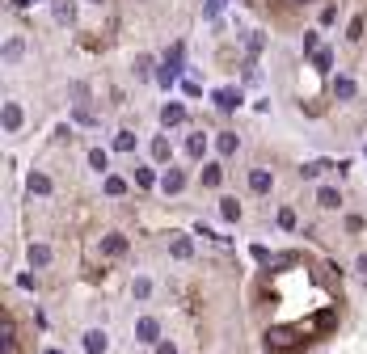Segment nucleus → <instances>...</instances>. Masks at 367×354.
Masks as SVG:
<instances>
[{
    "label": "nucleus",
    "instance_id": "f257e3e1",
    "mask_svg": "<svg viewBox=\"0 0 367 354\" xmlns=\"http://www.w3.org/2000/svg\"><path fill=\"white\" fill-rule=\"evenodd\" d=\"M300 338H308V325H296V329H271V333H266L271 350H291Z\"/></svg>",
    "mask_w": 367,
    "mask_h": 354
},
{
    "label": "nucleus",
    "instance_id": "f03ea898",
    "mask_svg": "<svg viewBox=\"0 0 367 354\" xmlns=\"http://www.w3.org/2000/svg\"><path fill=\"white\" fill-rule=\"evenodd\" d=\"M157 338H161V321H157V316H139V321H135V342H148V346H152Z\"/></svg>",
    "mask_w": 367,
    "mask_h": 354
},
{
    "label": "nucleus",
    "instance_id": "7ed1b4c3",
    "mask_svg": "<svg viewBox=\"0 0 367 354\" xmlns=\"http://www.w3.org/2000/svg\"><path fill=\"white\" fill-rule=\"evenodd\" d=\"M110 350V338L102 333V329H89L85 333V354H106Z\"/></svg>",
    "mask_w": 367,
    "mask_h": 354
},
{
    "label": "nucleus",
    "instance_id": "20e7f679",
    "mask_svg": "<svg viewBox=\"0 0 367 354\" xmlns=\"http://www.w3.org/2000/svg\"><path fill=\"white\" fill-rule=\"evenodd\" d=\"M161 190H165V194H182V190H186V173H182V169H169V173L161 177Z\"/></svg>",
    "mask_w": 367,
    "mask_h": 354
},
{
    "label": "nucleus",
    "instance_id": "39448f33",
    "mask_svg": "<svg viewBox=\"0 0 367 354\" xmlns=\"http://www.w3.org/2000/svg\"><path fill=\"white\" fill-rule=\"evenodd\" d=\"M161 122H165V126H178V122H186V106H182V101H165Z\"/></svg>",
    "mask_w": 367,
    "mask_h": 354
},
{
    "label": "nucleus",
    "instance_id": "423d86ee",
    "mask_svg": "<svg viewBox=\"0 0 367 354\" xmlns=\"http://www.w3.org/2000/svg\"><path fill=\"white\" fill-rule=\"evenodd\" d=\"M51 9H55V21H64V25L77 21V0H51Z\"/></svg>",
    "mask_w": 367,
    "mask_h": 354
},
{
    "label": "nucleus",
    "instance_id": "0eeeda50",
    "mask_svg": "<svg viewBox=\"0 0 367 354\" xmlns=\"http://www.w3.org/2000/svg\"><path fill=\"white\" fill-rule=\"evenodd\" d=\"M316 207H325V211H338V207H342V194H338L334 186H321V190H316Z\"/></svg>",
    "mask_w": 367,
    "mask_h": 354
},
{
    "label": "nucleus",
    "instance_id": "6e6552de",
    "mask_svg": "<svg viewBox=\"0 0 367 354\" xmlns=\"http://www.w3.org/2000/svg\"><path fill=\"white\" fill-rule=\"evenodd\" d=\"M102 253H106V258H122V253H127V236H118V232H110V236L102 241Z\"/></svg>",
    "mask_w": 367,
    "mask_h": 354
},
{
    "label": "nucleus",
    "instance_id": "1a4fd4ad",
    "mask_svg": "<svg viewBox=\"0 0 367 354\" xmlns=\"http://www.w3.org/2000/svg\"><path fill=\"white\" fill-rule=\"evenodd\" d=\"M215 106L224 110V114L236 110V106H241V89H219V93H215Z\"/></svg>",
    "mask_w": 367,
    "mask_h": 354
},
{
    "label": "nucleus",
    "instance_id": "9d476101",
    "mask_svg": "<svg viewBox=\"0 0 367 354\" xmlns=\"http://www.w3.org/2000/svg\"><path fill=\"white\" fill-rule=\"evenodd\" d=\"M0 118H5V131L13 135L21 126V106H17V101H5V114H0Z\"/></svg>",
    "mask_w": 367,
    "mask_h": 354
},
{
    "label": "nucleus",
    "instance_id": "9b49d317",
    "mask_svg": "<svg viewBox=\"0 0 367 354\" xmlns=\"http://www.w3.org/2000/svg\"><path fill=\"white\" fill-rule=\"evenodd\" d=\"M275 186V177L271 173H266V169H254L249 173V190H258V194H266V190H271Z\"/></svg>",
    "mask_w": 367,
    "mask_h": 354
},
{
    "label": "nucleus",
    "instance_id": "f8f14e48",
    "mask_svg": "<svg viewBox=\"0 0 367 354\" xmlns=\"http://www.w3.org/2000/svg\"><path fill=\"white\" fill-rule=\"evenodd\" d=\"M215 148H219V156H232V152L241 148V139H236V131H224V135H219V139H215Z\"/></svg>",
    "mask_w": 367,
    "mask_h": 354
},
{
    "label": "nucleus",
    "instance_id": "ddd939ff",
    "mask_svg": "<svg viewBox=\"0 0 367 354\" xmlns=\"http://www.w3.org/2000/svg\"><path fill=\"white\" fill-rule=\"evenodd\" d=\"M169 253H174V258H190V253H194V245H190V236H174V241H169Z\"/></svg>",
    "mask_w": 367,
    "mask_h": 354
},
{
    "label": "nucleus",
    "instance_id": "4468645a",
    "mask_svg": "<svg viewBox=\"0 0 367 354\" xmlns=\"http://www.w3.org/2000/svg\"><path fill=\"white\" fill-rule=\"evenodd\" d=\"M30 194H51V177H46V173H30Z\"/></svg>",
    "mask_w": 367,
    "mask_h": 354
},
{
    "label": "nucleus",
    "instance_id": "2eb2a0df",
    "mask_svg": "<svg viewBox=\"0 0 367 354\" xmlns=\"http://www.w3.org/2000/svg\"><path fill=\"white\" fill-rule=\"evenodd\" d=\"M219 215H224L228 223H236L241 219V202L236 198H219Z\"/></svg>",
    "mask_w": 367,
    "mask_h": 354
},
{
    "label": "nucleus",
    "instance_id": "dca6fc26",
    "mask_svg": "<svg viewBox=\"0 0 367 354\" xmlns=\"http://www.w3.org/2000/svg\"><path fill=\"white\" fill-rule=\"evenodd\" d=\"M334 93H338L342 101L355 97V81H351V76H334Z\"/></svg>",
    "mask_w": 367,
    "mask_h": 354
},
{
    "label": "nucleus",
    "instance_id": "f3484780",
    "mask_svg": "<svg viewBox=\"0 0 367 354\" xmlns=\"http://www.w3.org/2000/svg\"><path fill=\"white\" fill-rule=\"evenodd\" d=\"M21 51H26V42H21V38H9V42H5V64H17Z\"/></svg>",
    "mask_w": 367,
    "mask_h": 354
},
{
    "label": "nucleus",
    "instance_id": "a211bd4d",
    "mask_svg": "<svg viewBox=\"0 0 367 354\" xmlns=\"http://www.w3.org/2000/svg\"><path fill=\"white\" fill-rule=\"evenodd\" d=\"M186 152H190L194 161H199L203 152H207V135H190V139H186Z\"/></svg>",
    "mask_w": 367,
    "mask_h": 354
},
{
    "label": "nucleus",
    "instance_id": "6ab92c4d",
    "mask_svg": "<svg viewBox=\"0 0 367 354\" xmlns=\"http://www.w3.org/2000/svg\"><path fill=\"white\" fill-rule=\"evenodd\" d=\"M224 182V169L219 165H203V186H219Z\"/></svg>",
    "mask_w": 367,
    "mask_h": 354
},
{
    "label": "nucleus",
    "instance_id": "aec40b11",
    "mask_svg": "<svg viewBox=\"0 0 367 354\" xmlns=\"http://www.w3.org/2000/svg\"><path fill=\"white\" fill-rule=\"evenodd\" d=\"M51 262V249L46 245H30V266H46Z\"/></svg>",
    "mask_w": 367,
    "mask_h": 354
},
{
    "label": "nucleus",
    "instance_id": "412c9836",
    "mask_svg": "<svg viewBox=\"0 0 367 354\" xmlns=\"http://www.w3.org/2000/svg\"><path fill=\"white\" fill-rule=\"evenodd\" d=\"M106 194H110V198H122V194H127V182L110 173V177H106Z\"/></svg>",
    "mask_w": 367,
    "mask_h": 354
},
{
    "label": "nucleus",
    "instance_id": "4be33fe9",
    "mask_svg": "<svg viewBox=\"0 0 367 354\" xmlns=\"http://www.w3.org/2000/svg\"><path fill=\"white\" fill-rule=\"evenodd\" d=\"M169 152H174V148H169V139L157 135V139H152V161H169Z\"/></svg>",
    "mask_w": 367,
    "mask_h": 354
},
{
    "label": "nucleus",
    "instance_id": "5701e85b",
    "mask_svg": "<svg viewBox=\"0 0 367 354\" xmlns=\"http://www.w3.org/2000/svg\"><path fill=\"white\" fill-rule=\"evenodd\" d=\"M89 165H93L97 173H106V169H110V156H106L102 148H93V152H89Z\"/></svg>",
    "mask_w": 367,
    "mask_h": 354
},
{
    "label": "nucleus",
    "instance_id": "b1692460",
    "mask_svg": "<svg viewBox=\"0 0 367 354\" xmlns=\"http://www.w3.org/2000/svg\"><path fill=\"white\" fill-rule=\"evenodd\" d=\"M131 148H135V135L131 131H118L114 135V152H131Z\"/></svg>",
    "mask_w": 367,
    "mask_h": 354
},
{
    "label": "nucleus",
    "instance_id": "393cba45",
    "mask_svg": "<svg viewBox=\"0 0 367 354\" xmlns=\"http://www.w3.org/2000/svg\"><path fill=\"white\" fill-rule=\"evenodd\" d=\"M135 182H139L144 190H148V186H157V173H152V169H144V165H139V169H135Z\"/></svg>",
    "mask_w": 367,
    "mask_h": 354
},
{
    "label": "nucleus",
    "instance_id": "a878e982",
    "mask_svg": "<svg viewBox=\"0 0 367 354\" xmlns=\"http://www.w3.org/2000/svg\"><path fill=\"white\" fill-rule=\"evenodd\" d=\"M174 81H178V72H174V68H169V64H165V68L157 72V85H165V89H169V85H174Z\"/></svg>",
    "mask_w": 367,
    "mask_h": 354
},
{
    "label": "nucleus",
    "instance_id": "bb28decb",
    "mask_svg": "<svg viewBox=\"0 0 367 354\" xmlns=\"http://www.w3.org/2000/svg\"><path fill=\"white\" fill-rule=\"evenodd\" d=\"M131 291H135V299H148V295H152V283H148V278H135Z\"/></svg>",
    "mask_w": 367,
    "mask_h": 354
},
{
    "label": "nucleus",
    "instance_id": "cd10ccee",
    "mask_svg": "<svg viewBox=\"0 0 367 354\" xmlns=\"http://www.w3.org/2000/svg\"><path fill=\"white\" fill-rule=\"evenodd\" d=\"M135 72L139 76H152V55H135Z\"/></svg>",
    "mask_w": 367,
    "mask_h": 354
},
{
    "label": "nucleus",
    "instance_id": "c85d7f7f",
    "mask_svg": "<svg viewBox=\"0 0 367 354\" xmlns=\"http://www.w3.org/2000/svg\"><path fill=\"white\" fill-rule=\"evenodd\" d=\"M5 354H17V333H13V325H5Z\"/></svg>",
    "mask_w": 367,
    "mask_h": 354
},
{
    "label": "nucleus",
    "instance_id": "c756f323",
    "mask_svg": "<svg viewBox=\"0 0 367 354\" xmlns=\"http://www.w3.org/2000/svg\"><path fill=\"white\" fill-rule=\"evenodd\" d=\"M279 228H296V211H291V207L279 211Z\"/></svg>",
    "mask_w": 367,
    "mask_h": 354
},
{
    "label": "nucleus",
    "instance_id": "7c9ffc66",
    "mask_svg": "<svg viewBox=\"0 0 367 354\" xmlns=\"http://www.w3.org/2000/svg\"><path fill=\"white\" fill-rule=\"evenodd\" d=\"M325 169H329V165H325V161H312V165H304V169H300V173H304V177H316V173H325Z\"/></svg>",
    "mask_w": 367,
    "mask_h": 354
},
{
    "label": "nucleus",
    "instance_id": "2f4dec72",
    "mask_svg": "<svg viewBox=\"0 0 367 354\" xmlns=\"http://www.w3.org/2000/svg\"><path fill=\"white\" fill-rule=\"evenodd\" d=\"M346 38H351V42H359V38H363V21H359V17L351 21V34H346Z\"/></svg>",
    "mask_w": 367,
    "mask_h": 354
},
{
    "label": "nucleus",
    "instance_id": "473e14b6",
    "mask_svg": "<svg viewBox=\"0 0 367 354\" xmlns=\"http://www.w3.org/2000/svg\"><path fill=\"white\" fill-rule=\"evenodd\" d=\"M312 64H316V68H329L334 59H329V51H316V55H312Z\"/></svg>",
    "mask_w": 367,
    "mask_h": 354
},
{
    "label": "nucleus",
    "instance_id": "72a5a7b5",
    "mask_svg": "<svg viewBox=\"0 0 367 354\" xmlns=\"http://www.w3.org/2000/svg\"><path fill=\"white\" fill-rule=\"evenodd\" d=\"M346 232H363V219L359 215H346Z\"/></svg>",
    "mask_w": 367,
    "mask_h": 354
},
{
    "label": "nucleus",
    "instance_id": "f704fd0d",
    "mask_svg": "<svg viewBox=\"0 0 367 354\" xmlns=\"http://www.w3.org/2000/svg\"><path fill=\"white\" fill-rule=\"evenodd\" d=\"M304 55H316V34H304Z\"/></svg>",
    "mask_w": 367,
    "mask_h": 354
},
{
    "label": "nucleus",
    "instance_id": "c9c22d12",
    "mask_svg": "<svg viewBox=\"0 0 367 354\" xmlns=\"http://www.w3.org/2000/svg\"><path fill=\"white\" fill-rule=\"evenodd\" d=\"M77 122H85V126H93V114H89L85 106H77Z\"/></svg>",
    "mask_w": 367,
    "mask_h": 354
},
{
    "label": "nucleus",
    "instance_id": "e433bc0d",
    "mask_svg": "<svg viewBox=\"0 0 367 354\" xmlns=\"http://www.w3.org/2000/svg\"><path fill=\"white\" fill-rule=\"evenodd\" d=\"M157 354H178V346H174V342H161V350H157Z\"/></svg>",
    "mask_w": 367,
    "mask_h": 354
},
{
    "label": "nucleus",
    "instance_id": "4c0bfd02",
    "mask_svg": "<svg viewBox=\"0 0 367 354\" xmlns=\"http://www.w3.org/2000/svg\"><path fill=\"white\" fill-rule=\"evenodd\" d=\"M359 274H367V253H363V258H359Z\"/></svg>",
    "mask_w": 367,
    "mask_h": 354
},
{
    "label": "nucleus",
    "instance_id": "58836bf2",
    "mask_svg": "<svg viewBox=\"0 0 367 354\" xmlns=\"http://www.w3.org/2000/svg\"><path fill=\"white\" fill-rule=\"evenodd\" d=\"M89 5H102V0H89Z\"/></svg>",
    "mask_w": 367,
    "mask_h": 354
},
{
    "label": "nucleus",
    "instance_id": "ea45409f",
    "mask_svg": "<svg viewBox=\"0 0 367 354\" xmlns=\"http://www.w3.org/2000/svg\"><path fill=\"white\" fill-rule=\"evenodd\" d=\"M46 354H59V350H46Z\"/></svg>",
    "mask_w": 367,
    "mask_h": 354
}]
</instances>
